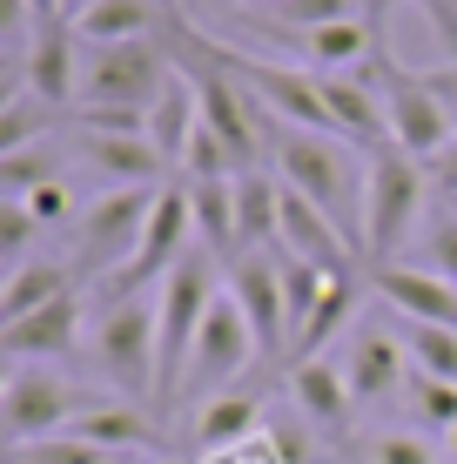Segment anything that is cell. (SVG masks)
<instances>
[{"label":"cell","instance_id":"37","mask_svg":"<svg viewBox=\"0 0 457 464\" xmlns=\"http://www.w3.org/2000/svg\"><path fill=\"white\" fill-rule=\"evenodd\" d=\"M21 14H27L34 27H47V21H61L68 7H61V0H21Z\"/></svg>","mask_w":457,"mask_h":464},{"label":"cell","instance_id":"5","mask_svg":"<svg viewBox=\"0 0 457 464\" xmlns=\"http://www.w3.org/2000/svg\"><path fill=\"white\" fill-rule=\"evenodd\" d=\"M168 41H115V47H81V94L74 108H155L176 82Z\"/></svg>","mask_w":457,"mask_h":464},{"label":"cell","instance_id":"16","mask_svg":"<svg viewBox=\"0 0 457 464\" xmlns=\"http://www.w3.org/2000/svg\"><path fill=\"white\" fill-rule=\"evenodd\" d=\"M276 249H290V256H303V263H317V269H343L350 276V236L329 222L309 196H296L290 182H282V243Z\"/></svg>","mask_w":457,"mask_h":464},{"label":"cell","instance_id":"13","mask_svg":"<svg viewBox=\"0 0 457 464\" xmlns=\"http://www.w3.org/2000/svg\"><path fill=\"white\" fill-rule=\"evenodd\" d=\"M74 162L101 188H162L168 155L148 135H74Z\"/></svg>","mask_w":457,"mask_h":464},{"label":"cell","instance_id":"35","mask_svg":"<svg viewBox=\"0 0 457 464\" xmlns=\"http://www.w3.org/2000/svg\"><path fill=\"white\" fill-rule=\"evenodd\" d=\"M417 7L437 21V34H444V41H451V54H457V0H417Z\"/></svg>","mask_w":457,"mask_h":464},{"label":"cell","instance_id":"15","mask_svg":"<svg viewBox=\"0 0 457 464\" xmlns=\"http://www.w3.org/2000/svg\"><path fill=\"white\" fill-rule=\"evenodd\" d=\"M376 296H384V310H397L404 324H444V330H457V283L431 276L424 263H384V269H376Z\"/></svg>","mask_w":457,"mask_h":464},{"label":"cell","instance_id":"11","mask_svg":"<svg viewBox=\"0 0 457 464\" xmlns=\"http://www.w3.org/2000/svg\"><path fill=\"white\" fill-rule=\"evenodd\" d=\"M88 337L81 324V296H61V303H41V310L0 324V357L7 363H47V357H74Z\"/></svg>","mask_w":457,"mask_h":464},{"label":"cell","instance_id":"33","mask_svg":"<svg viewBox=\"0 0 457 464\" xmlns=\"http://www.w3.org/2000/svg\"><path fill=\"white\" fill-rule=\"evenodd\" d=\"M21 202L41 216V229H54V222H74V216H81V209H74V188L61 182V175H54V182H41V188H27Z\"/></svg>","mask_w":457,"mask_h":464},{"label":"cell","instance_id":"25","mask_svg":"<svg viewBox=\"0 0 457 464\" xmlns=\"http://www.w3.org/2000/svg\"><path fill=\"white\" fill-rule=\"evenodd\" d=\"M41 128L54 135V108H47L41 94L14 88V94H7V108H0V155H14V149H34V141H41Z\"/></svg>","mask_w":457,"mask_h":464},{"label":"cell","instance_id":"20","mask_svg":"<svg viewBox=\"0 0 457 464\" xmlns=\"http://www.w3.org/2000/svg\"><path fill=\"white\" fill-rule=\"evenodd\" d=\"M262 438V404L256 397H209V404H195V451H209V458H223L235 451V444H256Z\"/></svg>","mask_w":457,"mask_h":464},{"label":"cell","instance_id":"12","mask_svg":"<svg viewBox=\"0 0 457 464\" xmlns=\"http://www.w3.org/2000/svg\"><path fill=\"white\" fill-rule=\"evenodd\" d=\"M337 363H343V377H350L357 404H390V397L411 391V350H404V337H390V330H376V324L357 330Z\"/></svg>","mask_w":457,"mask_h":464},{"label":"cell","instance_id":"17","mask_svg":"<svg viewBox=\"0 0 457 464\" xmlns=\"http://www.w3.org/2000/svg\"><path fill=\"white\" fill-rule=\"evenodd\" d=\"M290 397H296V411H303L309 424L350 430L357 391H350V377H343L337 357H303V363H290Z\"/></svg>","mask_w":457,"mask_h":464},{"label":"cell","instance_id":"28","mask_svg":"<svg viewBox=\"0 0 457 464\" xmlns=\"http://www.w3.org/2000/svg\"><path fill=\"white\" fill-rule=\"evenodd\" d=\"M404 350H411V371L457 383V330H444V324H404Z\"/></svg>","mask_w":457,"mask_h":464},{"label":"cell","instance_id":"7","mask_svg":"<svg viewBox=\"0 0 457 464\" xmlns=\"http://www.w3.org/2000/svg\"><path fill=\"white\" fill-rule=\"evenodd\" d=\"M94 404L81 397L54 363H7V391H0V424H7V451L21 444H47L61 430H74V418Z\"/></svg>","mask_w":457,"mask_h":464},{"label":"cell","instance_id":"9","mask_svg":"<svg viewBox=\"0 0 457 464\" xmlns=\"http://www.w3.org/2000/svg\"><path fill=\"white\" fill-rule=\"evenodd\" d=\"M188 249H195V209H188V182H176V188H162V196H155L148 229H141V249H135V263L121 269V276L108 283V290H162V283H168V269H176Z\"/></svg>","mask_w":457,"mask_h":464},{"label":"cell","instance_id":"36","mask_svg":"<svg viewBox=\"0 0 457 464\" xmlns=\"http://www.w3.org/2000/svg\"><path fill=\"white\" fill-rule=\"evenodd\" d=\"M431 82H437V94H444V108H451V121H457V61H451V68H431Z\"/></svg>","mask_w":457,"mask_h":464},{"label":"cell","instance_id":"18","mask_svg":"<svg viewBox=\"0 0 457 464\" xmlns=\"http://www.w3.org/2000/svg\"><path fill=\"white\" fill-rule=\"evenodd\" d=\"M235 236H243V256L282 243V175L270 169L235 175Z\"/></svg>","mask_w":457,"mask_h":464},{"label":"cell","instance_id":"6","mask_svg":"<svg viewBox=\"0 0 457 464\" xmlns=\"http://www.w3.org/2000/svg\"><path fill=\"white\" fill-rule=\"evenodd\" d=\"M155 196H162V188H101V196L74 216V256L68 263L81 269V276H101V290H108V283L135 263Z\"/></svg>","mask_w":457,"mask_h":464},{"label":"cell","instance_id":"2","mask_svg":"<svg viewBox=\"0 0 457 464\" xmlns=\"http://www.w3.org/2000/svg\"><path fill=\"white\" fill-rule=\"evenodd\" d=\"M88 357L121 391V404L162 397V296L155 290H108L101 316L88 324Z\"/></svg>","mask_w":457,"mask_h":464},{"label":"cell","instance_id":"3","mask_svg":"<svg viewBox=\"0 0 457 464\" xmlns=\"http://www.w3.org/2000/svg\"><path fill=\"white\" fill-rule=\"evenodd\" d=\"M370 155V196H364V249L376 256V269L384 263H404V249H411V236L424 229V216H431V175H424L417 155H404L397 141H376Z\"/></svg>","mask_w":457,"mask_h":464},{"label":"cell","instance_id":"38","mask_svg":"<svg viewBox=\"0 0 457 464\" xmlns=\"http://www.w3.org/2000/svg\"><path fill=\"white\" fill-rule=\"evenodd\" d=\"M61 7H68V21H74V14H88V7H94V0H61Z\"/></svg>","mask_w":457,"mask_h":464},{"label":"cell","instance_id":"26","mask_svg":"<svg viewBox=\"0 0 457 464\" xmlns=\"http://www.w3.org/2000/svg\"><path fill=\"white\" fill-rule=\"evenodd\" d=\"M411 418L431 430V438H451L457 430V383L451 377H424V371H411Z\"/></svg>","mask_w":457,"mask_h":464},{"label":"cell","instance_id":"32","mask_svg":"<svg viewBox=\"0 0 457 464\" xmlns=\"http://www.w3.org/2000/svg\"><path fill=\"white\" fill-rule=\"evenodd\" d=\"M14 464H115V458H108L101 444L61 430V438H47V444H21V451H14Z\"/></svg>","mask_w":457,"mask_h":464},{"label":"cell","instance_id":"27","mask_svg":"<svg viewBox=\"0 0 457 464\" xmlns=\"http://www.w3.org/2000/svg\"><path fill=\"white\" fill-rule=\"evenodd\" d=\"M350 464H437V444L424 430H376L350 444Z\"/></svg>","mask_w":457,"mask_h":464},{"label":"cell","instance_id":"24","mask_svg":"<svg viewBox=\"0 0 457 464\" xmlns=\"http://www.w3.org/2000/svg\"><path fill=\"white\" fill-rule=\"evenodd\" d=\"M417 263L431 269V276L457 283V202H431V216H424V229H417Z\"/></svg>","mask_w":457,"mask_h":464},{"label":"cell","instance_id":"39","mask_svg":"<svg viewBox=\"0 0 457 464\" xmlns=\"http://www.w3.org/2000/svg\"><path fill=\"white\" fill-rule=\"evenodd\" d=\"M243 7H262V14H270V7H282V0H243Z\"/></svg>","mask_w":457,"mask_h":464},{"label":"cell","instance_id":"4","mask_svg":"<svg viewBox=\"0 0 457 464\" xmlns=\"http://www.w3.org/2000/svg\"><path fill=\"white\" fill-rule=\"evenodd\" d=\"M370 82H376V94H384L390 141H397L404 155H417V162H437V155L457 141V121H451L444 94H437V82H431V68H411V61H397L390 47H376Z\"/></svg>","mask_w":457,"mask_h":464},{"label":"cell","instance_id":"29","mask_svg":"<svg viewBox=\"0 0 457 464\" xmlns=\"http://www.w3.org/2000/svg\"><path fill=\"white\" fill-rule=\"evenodd\" d=\"M357 14H370V0H282V7H270V21L290 34H317V27L357 21Z\"/></svg>","mask_w":457,"mask_h":464},{"label":"cell","instance_id":"10","mask_svg":"<svg viewBox=\"0 0 457 464\" xmlns=\"http://www.w3.org/2000/svg\"><path fill=\"white\" fill-rule=\"evenodd\" d=\"M229 296L243 303L249 330H256L262 357H290V296H282V269L276 249H249L229 263Z\"/></svg>","mask_w":457,"mask_h":464},{"label":"cell","instance_id":"22","mask_svg":"<svg viewBox=\"0 0 457 464\" xmlns=\"http://www.w3.org/2000/svg\"><path fill=\"white\" fill-rule=\"evenodd\" d=\"M74 438L101 444L108 458H121V451H155V424L141 418L135 404H115V397H94L81 418H74Z\"/></svg>","mask_w":457,"mask_h":464},{"label":"cell","instance_id":"8","mask_svg":"<svg viewBox=\"0 0 457 464\" xmlns=\"http://www.w3.org/2000/svg\"><path fill=\"white\" fill-rule=\"evenodd\" d=\"M249 357H262V350H256V330H249L243 303H235L229 283H223V296L209 303V316H202V330H195V350H188L182 391L209 404V397H223L229 383L249 371Z\"/></svg>","mask_w":457,"mask_h":464},{"label":"cell","instance_id":"19","mask_svg":"<svg viewBox=\"0 0 457 464\" xmlns=\"http://www.w3.org/2000/svg\"><path fill=\"white\" fill-rule=\"evenodd\" d=\"M74 276H81V269L61 263V256H27V263H14L7 283H0V324H14V316L41 310V303L74 296Z\"/></svg>","mask_w":457,"mask_h":464},{"label":"cell","instance_id":"23","mask_svg":"<svg viewBox=\"0 0 457 464\" xmlns=\"http://www.w3.org/2000/svg\"><path fill=\"white\" fill-rule=\"evenodd\" d=\"M176 68H182V61H176ZM195 128H202L195 82H188V74H176V82H168V94L148 108V141L168 155V169H182V155H188V135H195Z\"/></svg>","mask_w":457,"mask_h":464},{"label":"cell","instance_id":"21","mask_svg":"<svg viewBox=\"0 0 457 464\" xmlns=\"http://www.w3.org/2000/svg\"><path fill=\"white\" fill-rule=\"evenodd\" d=\"M162 21V0H94L74 14V41L81 47H115V41H148Z\"/></svg>","mask_w":457,"mask_h":464},{"label":"cell","instance_id":"30","mask_svg":"<svg viewBox=\"0 0 457 464\" xmlns=\"http://www.w3.org/2000/svg\"><path fill=\"white\" fill-rule=\"evenodd\" d=\"M54 175H61L54 141H47V149H14V155H0V196H27V188L54 182Z\"/></svg>","mask_w":457,"mask_h":464},{"label":"cell","instance_id":"1","mask_svg":"<svg viewBox=\"0 0 457 464\" xmlns=\"http://www.w3.org/2000/svg\"><path fill=\"white\" fill-rule=\"evenodd\" d=\"M276 175L309 196L317 209L364 249V196H370V155L343 135H323V128H276Z\"/></svg>","mask_w":457,"mask_h":464},{"label":"cell","instance_id":"31","mask_svg":"<svg viewBox=\"0 0 457 464\" xmlns=\"http://www.w3.org/2000/svg\"><path fill=\"white\" fill-rule=\"evenodd\" d=\"M34 236H41V216L27 209L21 196H0V256H7V269L34 256V249H27V243H34Z\"/></svg>","mask_w":457,"mask_h":464},{"label":"cell","instance_id":"14","mask_svg":"<svg viewBox=\"0 0 457 464\" xmlns=\"http://www.w3.org/2000/svg\"><path fill=\"white\" fill-rule=\"evenodd\" d=\"M21 88L41 94L47 108H61V102H74V94H81V41H74V27L47 21V27H34V34H27Z\"/></svg>","mask_w":457,"mask_h":464},{"label":"cell","instance_id":"34","mask_svg":"<svg viewBox=\"0 0 457 464\" xmlns=\"http://www.w3.org/2000/svg\"><path fill=\"white\" fill-rule=\"evenodd\" d=\"M424 175H431V188H437V202H457V141L437 162H424Z\"/></svg>","mask_w":457,"mask_h":464}]
</instances>
